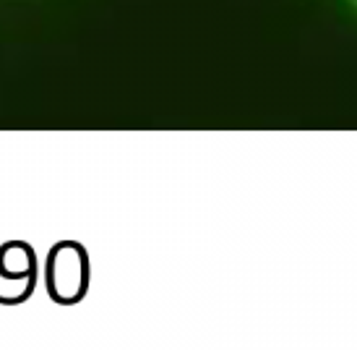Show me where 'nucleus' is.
I'll list each match as a JSON object with an SVG mask.
<instances>
[{
  "instance_id": "obj_1",
  "label": "nucleus",
  "mask_w": 357,
  "mask_h": 350,
  "mask_svg": "<svg viewBox=\"0 0 357 350\" xmlns=\"http://www.w3.org/2000/svg\"><path fill=\"white\" fill-rule=\"evenodd\" d=\"M344 3H347V6H352V8L357 10V0H344Z\"/></svg>"
}]
</instances>
